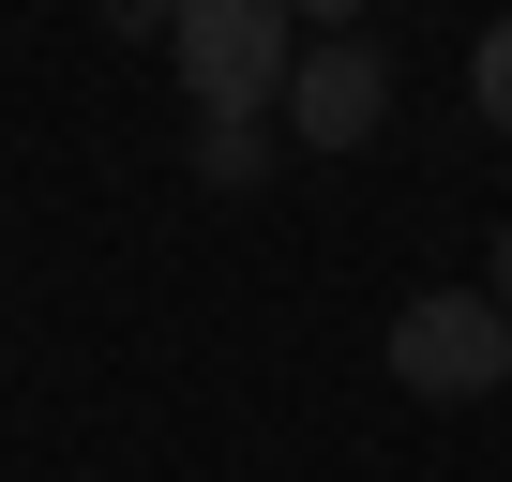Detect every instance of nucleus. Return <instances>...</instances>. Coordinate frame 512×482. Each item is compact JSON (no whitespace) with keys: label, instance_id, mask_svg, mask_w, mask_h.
Returning a JSON list of instances; mask_svg holds the SVG:
<instances>
[{"label":"nucleus","instance_id":"nucleus-1","mask_svg":"<svg viewBox=\"0 0 512 482\" xmlns=\"http://www.w3.org/2000/svg\"><path fill=\"white\" fill-rule=\"evenodd\" d=\"M166 61H181L196 121H272L287 76H302V31H287V0H181V16H166Z\"/></svg>","mask_w":512,"mask_h":482},{"label":"nucleus","instance_id":"nucleus-2","mask_svg":"<svg viewBox=\"0 0 512 482\" xmlns=\"http://www.w3.org/2000/svg\"><path fill=\"white\" fill-rule=\"evenodd\" d=\"M392 377H407L422 407H482V392L512 377V317H497L482 287H422V302L392 317Z\"/></svg>","mask_w":512,"mask_h":482},{"label":"nucleus","instance_id":"nucleus-3","mask_svg":"<svg viewBox=\"0 0 512 482\" xmlns=\"http://www.w3.org/2000/svg\"><path fill=\"white\" fill-rule=\"evenodd\" d=\"M302 151H362L377 121H392V46H362V31H317L302 46V76H287V106H272Z\"/></svg>","mask_w":512,"mask_h":482},{"label":"nucleus","instance_id":"nucleus-4","mask_svg":"<svg viewBox=\"0 0 512 482\" xmlns=\"http://www.w3.org/2000/svg\"><path fill=\"white\" fill-rule=\"evenodd\" d=\"M256 166H272V121H211L196 136V181H256Z\"/></svg>","mask_w":512,"mask_h":482},{"label":"nucleus","instance_id":"nucleus-5","mask_svg":"<svg viewBox=\"0 0 512 482\" xmlns=\"http://www.w3.org/2000/svg\"><path fill=\"white\" fill-rule=\"evenodd\" d=\"M467 106H482V121H497V136H512V16H497V31H482V61H467Z\"/></svg>","mask_w":512,"mask_h":482},{"label":"nucleus","instance_id":"nucleus-6","mask_svg":"<svg viewBox=\"0 0 512 482\" xmlns=\"http://www.w3.org/2000/svg\"><path fill=\"white\" fill-rule=\"evenodd\" d=\"M482 302H497V317H512V226H497V272H482Z\"/></svg>","mask_w":512,"mask_h":482}]
</instances>
